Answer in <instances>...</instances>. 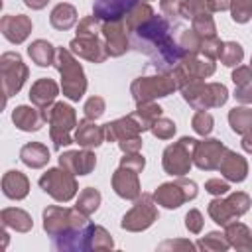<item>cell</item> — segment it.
Segmentation results:
<instances>
[{"mask_svg": "<svg viewBox=\"0 0 252 252\" xmlns=\"http://www.w3.org/2000/svg\"><path fill=\"white\" fill-rule=\"evenodd\" d=\"M128 33H130V45L136 51L146 53L150 57L158 55L159 51H163L167 45H171L175 41L169 35V22L156 14L146 18L142 24L132 28Z\"/></svg>", "mask_w": 252, "mask_h": 252, "instance_id": "obj_1", "label": "cell"}, {"mask_svg": "<svg viewBox=\"0 0 252 252\" xmlns=\"http://www.w3.org/2000/svg\"><path fill=\"white\" fill-rule=\"evenodd\" d=\"M53 65L61 73L63 94L71 100H79L87 91V79H85L81 63L71 55V51L59 47L57 53H55V63Z\"/></svg>", "mask_w": 252, "mask_h": 252, "instance_id": "obj_2", "label": "cell"}, {"mask_svg": "<svg viewBox=\"0 0 252 252\" xmlns=\"http://www.w3.org/2000/svg\"><path fill=\"white\" fill-rule=\"evenodd\" d=\"M45 122L49 124V134L55 150H61L63 146H69L75 142L71 136V130L77 126L75 110L65 102H55L47 108H43Z\"/></svg>", "mask_w": 252, "mask_h": 252, "instance_id": "obj_3", "label": "cell"}, {"mask_svg": "<svg viewBox=\"0 0 252 252\" xmlns=\"http://www.w3.org/2000/svg\"><path fill=\"white\" fill-rule=\"evenodd\" d=\"M183 98L195 108V110H209L215 106H222L228 98V91L220 83H203V81H191L181 87Z\"/></svg>", "mask_w": 252, "mask_h": 252, "instance_id": "obj_4", "label": "cell"}, {"mask_svg": "<svg viewBox=\"0 0 252 252\" xmlns=\"http://www.w3.org/2000/svg\"><path fill=\"white\" fill-rule=\"evenodd\" d=\"M175 89H179V87H177V81L173 77V71L171 73H156L150 77H138L130 87L132 96L138 104L150 102V100L159 98V96H167Z\"/></svg>", "mask_w": 252, "mask_h": 252, "instance_id": "obj_5", "label": "cell"}, {"mask_svg": "<svg viewBox=\"0 0 252 252\" xmlns=\"http://www.w3.org/2000/svg\"><path fill=\"white\" fill-rule=\"evenodd\" d=\"M87 222H89L87 215H83L77 209H65V207L51 205L43 211V228L51 238H55L59 234H65L69 230L81 228Z\"/></svg>", "mask_w": 252, "mask_h": 252, "instance_id": "obj_6", "label": "cell"}, {"mask_svg": "<svg viewBox=\"0 0 252 252\" xmlns=\"http://www.w3.org/2000/svg\"><path fill=\"white\" fill-rule=\"evenodd\" d=\"M195 148H197V140L187 138V136L181 138L179 142L167 146L163 152V169L175 177H183L185 173H189L193 156H195Z\"/></svg>", "mask_w": 252, "mask_h": 252, "instance_id": "obj_7", "label": "cell"}, {"mask_svg": "<svg viewBox=\"0 0 252 252\" xmlns=\"http://www.w3.org/2000/svg\"><path fill=\"white\" fill-rule=\"evenodd\" d=\"M39 187L49 193L55 201L59 203H67L75 197L77 193V181H75V175L71 171H67L65 167H55V169H49L45 171L41 177H39Z\"/></svg>", "mask_w": 252, "mask_h": 252, "instance_id": "obj_8", "label": "cell"}, {"mask_svg": "<svg viewBox=\"0 0 252 252\" xmlns=\"http://www.w3.org/2000/svg\"><path fill=\"white\" fill-rule=\"evenodd\" d=\"M195 197H197V185L189 179H183V177H177L175 181L159 185L154 193L156 203L163 205L165 209H177L185 201H191Z\"/></svg>", "mask_w": 252, "mask_h": 252, "instance_id": "obj_9", "label": "cell"}, {"mask_svg": "<svg viewBox=\"0 0 252 252\" xmlns=\"http://www.w3.org/2000/svg\"><path fill=\"white\" fill-rule=\"evenodd\" d=\"M156 219H158V209H156V203H154V195L144 193L136 199L134 207L122 217L120 226L126 228V230L138 232V230H146L148 226H152Z\"/></svg>", "mask_w": 252, "mask_h": 252, "instance_id": "obj_10", "label": "cell"}, {"mask_svg": "<svg viewBox=\"0 0 252 252\" xmlns=\"http://www.w3.org/2000/svg\"><path fill=\"white\" fill-rule=\"evenodd\" d=\"M0 71H2V89H4V98L16 94L22 85L28 79V67L24 65L22 57L18 53H4L0 59Z\"/></svg>", "mask_w": 252, "mask_h": 252, "instance_id": "obj_11", "label": "cell"}, {"mask_svg": "<svg viewBox=\"0 0 252 252\" xmlns=\"http://www.w3.org/2000/svg\"><path fill=\"white\" fill-rule=\"evenodd\" d=\"M126 32L128 30L124 26V20H112V22L102 24V37H104V45L110 57H120L122 53H126L130 45Z\"/></svg>", "mask_w": 252, "mask_h": 252, "instance_id": "obj_12", "label": "cell"}, {"mask_svg": "<svg viewBox=\"0 0 252 252\" xmlns=\"http://www.w3.org/2000/svg\"><path fill=\"white\" fill-rule=\"evenodd\" d=\"M224 152L226 148L219 140H203V142H197L193 161L199 169H219Z\"/></svg>", "mask_w": 252, "mask_h": 252, "instance_id": "obj_13", "label": "cell"}, {"mask_svg": "<svg viewBox=\"0 0 252 252\" xmlns=\"http://www.w3.org/2000/svg\"><path fill=\"white\" fill-rule=\"evenodd\" d=\"M59 165L71 171L73 175H89L96 165V158L93 152H89V148L77 152H65L59 156Z\"/></svg>", "mask_w": 252, "mask_h": 252, "instance_id": "obj_14", "label": "cell"}, {"mask_svg": "<svg viewBox=\"0 0 252 252\" xmlns=\"http://www.w3.org/2000/svg\"><path fill=\"white\" fill-rule=\"evenodd\" d=\"M112 187L116 191L118 197L122 199H138L142 195V189H140V179H138V171L130 169V167H124L120 165L114 175H112Z\"/></svg>", "mask_w": 252, "mask_h": 252, "instance_id": "obj_15", "label": "cell"}, {"mask_svg": "<svg viewBox=\"0 0 252 252\" xmlns=\"http://www.w3.org/2000/svg\"><path fill=\"white\" fill-rule=\"evenodd\" d=\"M69 47H71V53H75L83 59H89L93 63H102L108 57L104 41L98 39L96 35L94 37H75L69 43Z\"/></svg>", "mask_w": 252, "mask_h": 252, "instance_id": "obj_16", "label": "cell"}, {"mask_svg": "<svg viewBox=\"0 0 252 252\" xmlns=\"http://www.w3.org/2000/svg\"><path fill=\"white\" fill-rule=\"evenodd\" d=\"M142 132H144V128L140 126V122L132 114L130 116H124V118H118L114 122L104 124V138L108 142H122V140L140 136Z\"/></svg>", "mask_w": 252, "mask_h": 252, "instance_id": "obj_17", "label": "cell"}, {"mask_svg": "<svg viewBox=\"0 0 252 252\" xmlns=\"http://www.w3.org/2000/svg\"><path fill=\"white\" fill-rule=\"evenodd\" d=\"M0 28H2V33H4V37L8 41L22 43V41L28 39V35L32 32V20L28 16H24V14H16V16L8 14V16L2 18Z\"/></svg>", "mask_w": 252, "mask_h": 252, "instance_id": "obj_18", "label": "cell"}, {"mask_svg": "<svg viewBox=\"0 0 252 252\" xmlns=\"http://www.w3.org/2000/svg\"><path fill=\"white\" fill-rule=\"evenodd\" d=\"M142 0H94V16L102 22L122 20Z\"/></svg>", "mask_w": 252, "mask_h": 252, "instance_id": "obj_19", "label": "cell"}, {"mask_svg": "<svg viewBox=\"0 0 252 252\" xmlns=\"http://www.w3.org/2000/svg\"><path fill=\"white\" fill-rule=\"evenodd\" d=\"M75 142L83 148H98L106 138H104V126H96L94 120H81L77 124V130H75Z\"/></svg>", "mask_w": 252, "mask_h": 252, "instance_id": "obj_20", "label": "cell"}, {"mask_svg": "<svg viewBox=\"0 0 252 252\" xmlns=\"http://www.w3.org/2000/svg\"><path fill=\"white\" fill-rule=\"evenodd\" d=\"M12 120H14V124H16L20 130H24V132H37V130L43 126L45 116H43V110H41V108H32V106L22 104V106L14 108Z\"/></svg>", "mask_w": 252, "mask_h": 252, "instance_id": "obj_21", "label": "cell"}, {"mask_svg": "<svg viewBox=\"0 0 252 252\" xmlns=\"http://www.w3.org/2000/svg\"><path fill=\"white\" fill-rule=\"evenodd\" d=\"M219 169H220V173L228 181H244L246 175H248V163H246V159L240 154L232 152V150H226L224 152Z\"/></svg>", "mask_w": 252, "mask_h": 252, "instance_id": "obj_22", "label": "cell"}, {"mask_svg": "<svg viewBox=\"0 0 252 252\" xmlns=\"http://www.w3.org/2000/svg\"><path fill=\"white\" fill-rule=\"evenodd\" d=\"M57 93H59V87H57L55 81H51V79H37L32 85V89H30V100L37 108L43 110V108L51 106V102L55 100Z\"/></svg>", "mask_w": 252, "mask_h": 252, "instance_id": "obj_23", "label": "cell"}, {"mask_svg": "<svg viewBox=\"0 0 252 252\" xmlns=\"http://www.w3.org/2000/svg\"><path fill=\"white\" fill-rule=\"evenodd\" d=\"M30 191V181L28 177L18 171V169H10L4 173L2 177V193L8 197V199H24Z\"/></svg>", "mask_w": 252, "mask_h": 252, "instance_id": "obj_24", "label": "cell"}, {"mask_svg": "<svg viewBox=\"0 0 252 252\" xmlns=\"http://www.w3.org/2000/svg\"><path fill=\"white\" fill-rule=\"evenodd\" d=\"M20 159L28 167L39 169L49 161V150H47V146H43L39 142H30L20 150Z\"/></svg>", "mask_w": 252, "mask_h": 252, "instance_id": "obj_25", "label": "cell"}, {"mask_svg": "<svg viewBox=\"0 0 252 252\" xmlns=\"http://www.w3.org/2000/svg\"><path fill=\"white\" fill-rule=\"evenodd\" d=\"M224 236L228 240V244L236 250H252V234H250V228L242 222H228L226 224V230H224Z\"/></svg>", "mask_w": 252, "mask_h": 252, "instance_id": "obj_26", "label": "cell"}, {"mask_svg": "<svg viewBox=\"0 0 252 252\" xmlns=\"http://www.w3.org/2000/svg\"><path fill=\"white\" fill-rule=\"evenodd\" d=\"M0 219H2L4 228H14L16 232H28L33 226L32 217L24 209H16V207L4 209L2 215H0Z\"/></svg>", "mask_w": 252, "mask_h": 252, "instance_id": "obj_27", "label": "cell"}, {"mask_svg": "<svg viewBox=\"0 0 252 252\" xmlns=\"http://www.w3.org/2000/svg\"><path fill=\"white\" fill-rule=\"evenodd\" d=\"M28 53H30V57H32V61H33L35 65H39V67H49V65L55 63V53H57V49H55L49 41H45V39H35V41L30 43Z\"/></svg>", "mask_w": 252, "mask_h": 252, "instance_id": "obj_28", "label": "cell"}, {"mask_svg": "<svg viewBox=\"0 0 252 252\" xmlns=\"http://www.w3.org/2000/svg\"><path fill=\"white\" fill-rule=\"evenodd\" d=\"M209 215L220 226H226L228 222H232V220L238 219V213L234 211V207L228 201V197L226 199H213L209 203Z\"/></svg>", "mask_w": 252, "mask_h": 252, "instance_id": "obj_29", "label": "cell"}, {"mask_svg": "<svg viewBox=\"0 0 252 252\" xmlns=\"http://www.w3.org/2000/svg\"><path fill=\"white\" fill-rule=\"evenodd\" d=\"M49 22H51V26H53L55 30H61V32L73 28L75 22H77V10H75V6L67 4V2L57 4V6L51 10Z\"/></svg>", "mask_w": 252, "mask_h": 252, "instance_id": "obj_30", "label": "cell"}, {"mask_svg": "<svg viewBox=\"0 0 252 252\" xmlns=\"http://www.w3.org/2000/svg\"><path fill=\"white\" fill-rule=\"evenodd\" d=\"M230 128L236 134H250L252 132V108L250 106H234L228 112Z\"/></svg>", "mask_w": 252, "mask_h": 252, "instance_id": "obj_31", "label": "cell"}, {"mask_svg": "<svg viewBox=\"0 0 252 252\" xmlns=\"http://www.w3.org/2000/svg\"><path fill=\"white\" fill-rule=\"evenodd\" d=\"M132 116L140 122V126H142L144 132H146V130H150L152 124L161 116V108H159L158 104H154L152 100H150V102H140L138 108L132 112Z\"/></svg>", "mask_w": 252, "mask_h": 252, "instance_id": "obj_32", "label": "cell"}, {"mask_svg": "<svg viewBox=\"0 0 252 252\" xmlns=\"http://www.w3.org/2000/svg\"><path fill=\"white\" fill-rule=\"evenodd\" d=\"M98 205H100V193L96 189H93V187H87V189L81 191L75 209L89 217V215H93L98 209Z\"/></svg>", "mask_w": 252, "mask_h": 252, "instance_id": "obj_33", "label": "cell"}, {"mask_svg": "<svg viewBox=\"0 0 252 252\" xmlns=\"http://www.w3.org/2000/svg\"><path fill=\"white\" fill-rule=\"evenodd\" d=\"M177 43L185 51V55H199L203 37L195 30H181V33L177 35Z\"/></svg>", "mask_w": 252, "mask_h": 252, "instance_id": "obj_34", "label": "cell"}, {"mask_svg": "<svg viewBox=\"0 0 252 252\" xmlns=\"http://www.w3.org/2000/svg\"><path fill=\"white\" fill-rule=\"evenodd\" d=\"M112 246H114V242H112L110 234L102 226L89 222V250H93V248L94 250H108Z\"/></svg>", "mask_w": 252, "mask_h": 252, "instance_id": "obj_35", "label": "cell"}, {"mask_svg": "<svg viewBox=\"0 0 252 252\" xmlns=\"http://www.w3.org/2000/svg\"><path fill=\"white\" fill-rule=\"evenodd\" d=\"M244 57V51H242V45L236 43V41H224L222 47H220V53H219V59L222 65L226 67H238V63L242 61Z\"/></svg>", "mask_w": 252, "mask_h": 252, "instance_id": "obj_36", "label": "cell"}, {"mask_svg": "<svg viewBox=\"0 0 252 252\" xmlns=\"http://www.w3.org/2000/svg\"><path fill=\"white\" fill-rule=\"evenodd\" d=\"M193 24V30L201 35V37H213L217 35V26H215V20L211 16V12H205V14H199L191 20Z\"/></svg>", "mask_w": 252, "mask_h": 252, "instance_id": "obj_37", "label": "cell"}, {"mask_svg": "<svg viewBox=\"0 0 252 252\" xmlns=\"http://www.w3.org/2000/svg\"><path fill=\"white\" fill-rule=\"evenodd\" d=\"M98 32H102V20L93 16H87L77 26V37H94Z\"/></svg>", "mask_w": 252, "mask_h": 252, "instance_id": "obj_38", "label": "cell"}, {"mask_svg": "<svg viewBox=\"0 0 252 252\" xmlns=\"http://www.w3.org/2000/svg\"><path fill=\"white\" fill-rule=\"evenodd\" d=\"M228 10L236 24H246L252 16V0H230Z\"/></svg>", "mask_w": 252, "mask_h": 252, "instance_id": "obj_39", "label": "cell"}, {"mask_svg": "<svg viewBox=\"0 0 252 252\" xmlns=\"http://www.w3.org/2000/svg\"><path fill=\"white\" fill-rule=\"evenodd\" d=\"M213 12L209 6V0H183L181 2V16L187 20H193L199 14Z\"/></svg>", "mask_w": 252, "mask_h": 252, "instance_id": "obj_40", "label": "cell"}, {"mask_svg": "<svg viewBox=\"0 0 252 252\" xmlns=\"http://www.w3.org/2000/svg\"><path fill=\"white\" fill-rule=\"evenodd\" d=\"M197 246L201 250H226L230 244L222 232H209L205 238H201L197 242Z\"/></svg>", "mask_w": 252, "mask_h": 252, "instance_id": "obj_41", "label": "cell"}, {"mask_svg": "<svg viewBox=\"0 0 252 252\" xmlns=\"http://www.w3.org/2000/svg\"><path fill=\"white\" fill-rule=\"evenodd\" d=\"M191 124H193V130H195L197 134H201V136H209L211 130H213L215 120H213L211 112H207V110H197L195 116H193V120H191Z\"/></svg>", "mask_w": 252, "mask_h": 252, "instance_id": "obj_42", "label": "cell"}, {"mask_svg": "<svg viewBox=\"0 0 252 252\" xmlns=\"http://www.w3.org/2000/svg\"><path fill=\"white\" fill-rule=\"evenodd\" d=\"M150 130H152V134H154L156 138H159V140H169V138L175 134V122L169 120V118L159 116V118L152 124Z\"/></svg>", "mask_w": 252, "mask_h": 252, "instance_id": "obj_43", "label": "cell"}, {"mask_svg": "<svg viewBox=\"0 0 252 252\" xmlns=\"http://www.w3.org/2000/svg\"><path fill=\"white\" fill-rule=\"evenodd\" d=\"M104 108H106V104H104V98L102 96H91L87 102H85V118H89V120H96V118H100L102 114H104Z\"/></svg>", "mask_w": 252, "mask_h": 252, "instance_id": "obj_44", "label": "cell"}, {"mask_svg": "<svg viewBox=\"0 0 252 252\" xmlns=\"http://www.w3.org/2000/svg\"><path fill=\"white\" fill-rule=\"evenodd\" d=\"M220 47H222V41H220L217 35H213V37H203L201 53H203L207 59H215V57H219Z\"/></svg>", "mask_w": 252, "mask_h": 252, "instance_id": "obj_45", "label": "cell"}, {"mask_svg": "<svg viewBox=\"0 0 252 252\" xmlns=\"http://www.w3.org/2000/svg\"><path fill=\"white\" fill-rule=\"evenodd\" d=\"M232 83L240 89V87H248L252 85V67H246V65H238L234 71H232Z\"/></svg>", "mask_w": 252, "mask_h": 252, "instance_id": "obj_46", "label": "cell"}, {"mask_svg": "<svg viewBox=\"0 0 252 252\" xmlns=\"http://www.w3.org/2000/svg\"><path fill=\"white\" fill-rule=\"evenodd\" d=\"M120 165L130 167V169L140 173L144 169V165H146V159H144V156L140 152H132V154H124V158L120 159Z\"/></svg>", "mask_w": 252, "mask_h": 252, "instance_id": "obj_47", "label": "cell"}, {"mask_svg": "<svg viewBox=\"0 0 252 252\" xmlns=\"http://www.w3.org/2000/svg\"><path fill=\"white\" fill-rule=\"evenodd\" d=\"M181 2L183 0H159V8L163 16H167L169 20H177L181 16Z\"/></svg>", "mask_w": 252, "mask_h": 252, "instance_id": "obj_48", "label": "cell"}, {"mask_svg": "<svg viewBox=\"0 0 252 252\" xmlns=\"http://www.w3.org/2000/svg\"><path fill=\"white\" fill-rule=\"evenodd\" d=\"M185 226H187V230L193 232V234L201 232V228H203V215H201L197 209H191V211L185 215Z\"/></svg>", "mask_w": 252, "mask_h": 252, "instance_id": "obj_49", "label": "cell"}, {"mask_svg": "<svg viewBox=\"0 0 252 252\" xmlns=\"http://www.w3.org/2000/svg\"><path fill=\"white\" fill-rule=\"evenodd\" d=\"M228 183L226 181H222V179H219V177H213V179H209L207 183H205V191H209L211 195H217V197H220V195H226L228 193Z\"/></svg>", "mask_w": 252, "mask_h": 252, "instance_id": "obj_50", "label": "cell"}, {"mask_svg": "<svg viewBox=\"0 0 252 252\" xmlns=\"http://www.w3.org/2000/svg\"><path fill=\"white\" fill-rule=\"evenodd\" d=\"M118 146H120V150H122L124 154L140 152V148H142V138H140V136H134V138H128V140L118 142Z\"/></svg>", "mask_w": 252, "mask_h": 252, "instance_id": "obj_51", "label": "cell"}, {"mask_svg": "<svg viewBox=\"0 0 252 252\" xmlns=\"http://www.w3.org/2000/svg\"><path fill=\"white\" fill-rule=\"evenodd\" d=\"M159 250H167V248H185V250H191V248H195L189 240H165V242H161L159 246H158Z\"/></svg>", "mask_w": 252, "mask_h": 252, "instance_id": "obj_52", "label": "cell"}, {"mask_svg": "<svg viewBox=\"0 0 252 252\" xmlns=\"http://www.w3.org/2000/svg\"><path fill=\"white\" fill-rule=\"evenodd\" d=\"M234 98H236L238 102H244V104H248V102H252V85H248V87H240V89H236V93H234Z\"/></svg>", "mask_w": 252, "mask_h": 252, "instance_id": "obj_53", "label": "cell"}, {"mask_svg": "<svg viewBox=\"0 0 252 252\" xmlns=\"http://www.w3.org/2000/svg\"><path fill=\"white\" fill-rule=\"evenodd\" d=\"M209 6H211L213 12L228 10V8H230V0H209Z\"/></svg>", "mask_w": 252, "mask_h": 252, "instance_id": "obj_54", "label": "cell"}, {"mask_svg": "<svg viewBox=\"0 0 252 252\" xmlns=\"http://www.w3.org/2000/svg\"><path fill=\"white\" fill-rule=\"evenodd\" d=\"M47 2H49V0H24V4H26L28 8H32V10H41V8L47 6Z\"/></svg>", "mask_w": 252, "mask_h": 252, "instance_id": "obj_55", "label": "cell"}, {"mask_svg": "<svg viewBox=\"0 0 252 252\" xmlns=\"http://www.w3.org/2000/svg\"><path fill=\"white\" fill-rule=\"evenodd\" d=\"M240 144H242V150H244V152L252 154V132H250V134H244Z\"/></svg>", "mask_w": 252, "mask_h": 252, "instance_id": "obj_56", "label": "cell"}, {"mask_svg": "<svg viewBox=\"0 0 252 252\" xmlns=\"http://www.w3.org/2000/svg\"><path fill=\"white\" fill-rule=\"evenodd\" d=\"M250 63H252V59H250ZM250 67H252V65H250Z\"/></svg>", "mask_w": 252, "mask_h": 252, "instance_id": "obj_57", "label": "cell"}]
</instances>
